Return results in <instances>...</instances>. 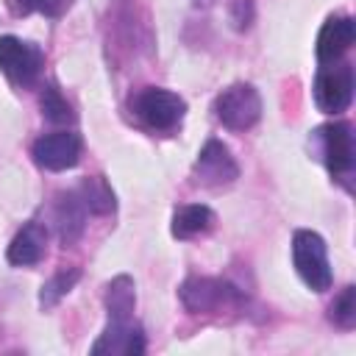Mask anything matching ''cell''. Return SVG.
Listing matches in <instances>:
<instances>
[{"mask_svg":"<svg viewBox=\"0 0 356 356\" xmlns=\"http://www.w3.org/2000/svg\"><path fill=\"white\" fill-rule=\"evenodd\" d=\"M178 298L189 314H225L239 312L248 303L245 292L236 284L214 275H189L178 286Z\"/></svg>","mask_w":356,"mask_h":356,"instance_id":"1","label":"cell"},{"mask_svg":"<svg viewBox=\"0 0 356 356\" xmlns=\"http://www.w3.org/2000/svg\"><path fill=\"white\" fill-rule=\"evenodd\" d=\"M292 264H295V273L300 275V281L312 292L331 289L334 273H331V264H328L325 239L317 231L300 228V231L292 234Z\"/></svg>","mask_w":356,"mask_h":356,"instance_id":"2","label":"cell"},{"mask_svg":"<svg viewBox=\"0 0 356 356\" xmlns=\"http://www.w3.org/2000/svg\"><path fill=\"white\" fill-rule=\"evenodd\" d=\"M131 111L150 128V131H175L186 114V100L161 86H145L134 95Z\"/></svg>","mask_w":356,"mask_h":356,"instance_id":"3","label":"cell"},{"mask_svg":"<svg viewBox=\"0 0 356 356\" xmlns=\"http://www.w3.org/2000/svg\"><path fill=\"white\" fill-rule=\"evenodd\" d=\"M214 117L228 131H250L261 117V97L253 83H231L214 100Z\"/></svg>","mask_w":356,"mask_h":356,"instance_id":"4","label":"cell"},{"mask_svg":"<svg viewBox=\"0 0 356 356\" xmlns=\"http://www.w3.org/2000/svg\"><path fill=\"white\" fill-rule=\"evenodd\" d=\"M44 53L39 44L25 42L19 36H0V70L17 86H33L42 75Z\"/></svg>","mask_w":356,"mask_h":356,"instance_id":"5","label":"cell"},{"mask_svg":"<svg viewBox=\"0 0 356 356\" xmlns=\"http://www.w3.org/2000/svg\"><path fill=\"white\" fill-rule=\"evenodd\" d=\"M314 103L325 114H339L353 100V70L350 64H323L312 86Z\"/></svg>","mask_w":356,"mask_h":356,"instance_id":"6","label":"cell"},{"mask_svg":"<svg viewBox=\"0 0 356 356\" xmlns=\"http://www.w3.org/2000/svg\"><path fill=\"white\" fill-rule=\"evenodd\" d=\"M312 139L317 142L320 159L331 175L342 178L353 170V134L348 122H328L314 128Z\"/></svg>","mask_w":356,"mask_h":356,"instance_id":"7","label":"cell"},{"mask_svg":"<svg viewBox=\"0 0 356 356\" xmlns=\"http://www.w3.org/2000/svg\"><path fill=\"white\" fill-rule=\"evenodd\" d=\"M81 153H83V139L81 134L75 131H56V134H44L33 142L31 147V156L33 161L42 167V170H50V172H61V170H70L81 161Z\"/></svg>","mask_w":356,"mask_h":356,"instance_id":"8","label":"cell"},{"mask_svg":"<svg viewBox=\"0 0 356 356\" xmlns=\"http://www.w3.org/2000/svg\"><path fill=\"white\" fill-rule=\"evenodd\" d=\"M192 175H195V184L220 189V186H231L239 178V164L220 139H209L195 159Z\"/></svg>","mask_w":356,"mask_h":356,"instance_id":"9","label":"cell"},{"mask_svg":"<svg viewBox=\"0 0 356 356\" xmlns=\"http://www.w3.org/2000/svg\"><path fill=\"white\" fill-rule=\"evenodd\" d=\"M145 348H147L145 331H142V325L131 317V320H108V325L103 328V334L92 342L89 353H92V356H103V353L139 356V353H145Z\"/></svg>","mask_w":356,"mask_h":356,"instance_id":"10","label":"cell"},{"mask_svg":"<svg viewBox=\"0 0 356 356\" xmlns=\"http://www.w3.org/2000/svg\"><path fill=\"white\" fill-rule=\"evenodd\" d=\"M89 217L92 214L86 209V203L81 200V195L75 192V186L56 197V203H53V225H56V234H58L64 248L75 245L83 236Z\"/></svg>","mask_w":356,"mask_h":356,"instance_id":"11","label":"cell"},{"mask_svg":"<svg viewBox=\"0 0 356 356\" xmlns=\"http://www.w3.org/2000/svg\"><path fill=\"white\" fill-rule=\"evenodd\" d=\"M356 39V22L350 17H328L317 33V61L334 64Z\"/></svg>","mask_w":356,"mask_h":356,"instance_id":"12","label":"cell"},{"mask_svg":"<svg viewBox=\"0 0 356 356\" xmlns=\"http://www.w3.org/2000/svg\"><path fill=\"white\" fill-rule=\"evenodd\" d=\"M44 250H47V228L42 222L31 220L14 234V239L6 250V259L14 267H33L42 261Z\"/></svg>","mask_w":356,"mask_h":356,"instance_id":"13","label":"cell"},{"mask_svg":"<svg viewBox=\"0 0 356 356\" xmlns=\"http://www.w3.org/2000/svg\"><path fill=\"white\" fill-rule=\"evenodd\" d=\"M211 228H214V211L206 203H186V206L175 209L172 225H170L175 239H192Z\"/></svg>","mask_w":356,"mask_h":356,"instance_id":"14","label":"cell"},{"mask_svg":"<svg viewBox=\"0 0 356 356\" xmlns=\"http://www.w3.org/2000/svg\"><path fill=\"white\" fill-rule=\"evenodd\" d=\"M106 312H108V320H131L134 317V309H136V286H134V278L131 275H114L108 284H106Z\"/></svg>","mask_w":356,"mask_h":356,"instance_id":"15","label":"cell"},{"mask_svg":"<svg viewBox=\"0 0 356 356\" xmlns=\"http://www.w3.org/2000/svg\"><path fill=\"white\" fill-rule=\"evenodd\" d=\"M75 192L81 195V200L86 203L89 214H111L117 209V197H114V189L108 186V181L103 175H95V178H83Z\"/></svg>","mask_w":356,"mask_h":356,"instance_id":"16","label":"cell"},{"mask_svg":"<svg viewBox=\"0 0 356 356\" xmlns=\"http://www.w3.org/2000/svg\"><path fill=\"white\" fill-rule=\"evenodd\" d=\"M78 278H81V270H78V267L58 270L56 275H50V278L42 284V289H39V306H42L44 312L53 309V306H58V300L67 298V295L75 289Z\"/></svg>","mask_w":356,"mask_h":356,"instance_id":"17","label":"cell"},{"mask_svg":"<svg viewBox=\"0 0 356 356\" xmlns=\"http://www.w3.org/2000/svg\"><path fill=\"white\" fill-rule=\"evenodd\" d=\"M42 117L50 120V122H56V125H70V122H75L72 106L67 103V97H64L53 83H47L44 92H42Z\"/></svg>","mask_w":356,"mask_h":356,"instance_id":"18","label":"cell"},{"mask_svg":"<svg viewBox=\"0 0 356 356\" xmlns=\"http://www.w3.org/2000/svg\"><path fill=\"white\" fill-rule=\"evenodd\" d=\"M328 317L339 328H353V323H356V286H345L334 298V303L328 309Z\"/></svg>","mask_w":356,"mask_h":356,"instance_id":"19","label":"cell"},{"mask_svg":"<svg viewBox=\"0 0 356 356\" xmlns=\"http://www.w3.org/2000/svg\"><path fill=\"white\" fill-rule=\"evenodd\" d=\"M17 3V11L19 14H31V11H39L44 17H61L64 11H70V6L75 0H14Z\"/></svg>","mask_w":356,"mask_h":356,"instance_id":"20","label":"cell"},{"mask_svg":"<svg viewBox=\"0 0 356 356\" xmlns=\"http://www.w3.org/2000/svg\"><path fill=\"white\" fill-rule=\"evenodd\" d=\"M253 14H256L253 0H231V11H228V17H231V22H234L236 31H248L250 22H253Z\"/></svg>","mask_w":356,"mask_h":356,"instance_id":"21","label":"cell"},{"mask_svg":"<svg viewBox=\"0 0 356 356\" xmlns=\"http://www.w3.org/2000/svg\"><path fill=\"white\" fill-rule=\"evenodd\" d=\"M192 3H197V6H209V3H214V0H192Z\"/></svg>","mask_w":356,"mask_h":356,"instance_id":"22","label":"cell"}]
</instances>
